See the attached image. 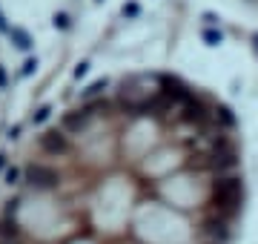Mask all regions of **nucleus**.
<instances>
[{
    "mask_svg": "<svg viewBox=\"0 0 258 244\" xmlns=\"http://www.w3.org/2000/svg\"><path fill=\"white\" fill-rule=\"evenodd\" d=\"M195 86L172 72L120 81L57 155L9 167L0 244H230L244 213L238 121L189 127Z\"/></svg>",
    "mask_w": 258,
    "mask_h": 244,
    "instance_id": "1",
    "label": "nucleus"
},
{
    "mask_svg": "<svg viewBox=\"0 0 258 244\" xmlns=\"http://www.w3.org/2000/svg\"><path fill=\"white\" fill-rule=\"evenodd\" d=\"M9 35L15 38V43H18L20 49H29V46H32V40H29V35H26V32H20V29H12Z\"/></svg>",
    "mask_w": 258,
    "mask_h": 244,
    "instance_id": "2",
    "label": "nucleus"
},
{
    "mask_svg": "<svg viewBox=\"0 0 258 244\" xmlns=\"http://www.w3.org/2000/svg\"><path fill=\"white\" fill-rule=\"evenodd\" d=\"M201 35H204V40H207L210 46H215V43H221V32H215V29H204Z\"/></svg>",
    "mask_w": 258,
    "mask_h": 244,
    "instance_id": "3",
    "label": "nucleus"
},
{
    "mask_svg": "<svg viewBox=\"0 0 258 244\" xmlns=\"http://www.w3.org/2000/svg\"><path fill=\"white\" fill-rule=\"evenodd\" d=\"M52 23H55V29H69V15L66 12H57L55 18H52Z\"/></svg>",
    "mask_w": 258,
    "mask_h": 244,
    "instance_id": "4",
    "label": "nucleus"
},
{
    "mask_svg": "<svg viewBox=\"0 0 258 244\" xmlns=\"http://www.w3.org/2000/svg\"><path fill=\"white\" fill-rule=\"evenodd\" d=\"M138 15H141L138 3H126V6H123V18H138Z\"/></svg>",
    "mask_w": 258,
    "mask_h": 244,
    "instance_id": "5",
    "label": "nucleus"
},
{
    "mask_svg": "<svg viewBox=\"0 0 258 244\" xmlns=\"http://www.w3.org/2000/svg\"><path fill=\"white\" fill-rule=\"evenodd\" d=\"M49 112H52L49 106H43V109H37V112H35V121H37V124H40V121H46V118H49Z\"/></svg>",
    "mask_w": 258,
    "mask_h": 244,
    "instance_id": "6",
    "label": "nucleus"
},
{
    "mask_svg": "<svg viewBox=\"0 0 258 244\" xmlns=\"http://www.w3.org/2000/svg\"><path fill=\"white\" fill-rule=\"evenodd\" d=\"M35 66H37V60H26V64H23V75H29V72L35 69Z\"/></svg>",
    "mask_w": 258,
    "mask_h": 244,
    "instance_id": "7",
    "label": "nucleus"
}]
</instances>
